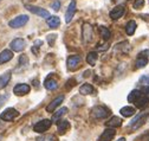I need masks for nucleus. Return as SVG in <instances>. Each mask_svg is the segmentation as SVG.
<instances>
[{"instance_id": "f257e3e1", "label": "nucleus", "mask_w": 149, "mask_h": 141, "mask_svg": "<svg viewBox=\"0 0 149 141\" xmlns=\"http://www.w3.org/2000/svg\"><path fill=\"white\" fill-rule=\"evenodd\" d=\"M148 117H149V112H147V113H141V114L136 115L132 121H130L129 127H132L133 131L139 129L141 126H143L144 123H146V121L148 120Z\"/></svg>"}, {"instance_id": "f03ea898", "label": "nucleus", "mask_w": 149, "mask_h": 141, "mask_svg": "<svg viewBox=\"0 0 149 141\" xmlns=\"http://www.w3.org/2000/svg\"><path fill=\"white\" fill-rule=\"evenodd\" d=\"M29 15L26 14H20L15 17V18H13L12 20L8 22V26L12 27V29H19V27H23L25 26L27 23H29Z\"/></svg>"}, {"instance_id": "7ed1b4c3", "label": "nucleus", "mask_w": 149, "mask_h": 141, "mask_svg": "<svg viewBox=\"0 0 149 141\" xmlns=\"http://www.w3.org/2000/svg\"><path fill=\"white\" fill-rule=\"evenodd\" d=\"M82 37H83V42L85 44L91 43L94 40V29L92 26L88 23H84L82 26Z\"/></svg>"}, {"instance_id": "20e7f679", "label": "nucleus", "mask_w": 149, "mask_h": 141, "mask_svg": "<svg viewBox=\"0 0 149 141\" xmlns=\"http://www.w3.org/2000/svg\"><path fill=\"white\" fill-rule=\"evenodd\" d=\"M91 114L95 119H105L110 115V109L104 107V105H96L91 109Z\"/></svg>"}, {"instance_id": "39448f33", "label": "nucleus", "mask_w": 149, "mask_h": 141, "mask_svg": "<svg viewBox=\"0 0 149 141\" xmlns=\"http://www.w3.org/2000/svg\"><path fill=\"white\" fill-rule=\"evenodd\" d=\"M51 125H52V121L51 120L44 119V120H40L39 122H37L36 125H34V127H33V129H34L36 133H45L46 131L50 129Z\"/></svg>"}, {"instance_id": "423d86ee", "label": "nucleus", "mask_w": 149, "mask_h": 141, "mask_svg": "<svg viewBox=\"0 0 149 141\" xmlns=\"http://www.w3.org/2000/svg\"><path fill=\"white\" fill-rule=\"evenodd\" d=\"M26 8L31 13L39 15V17H42V18H44V19H49L50 17H51L50 15V12L47 10H45V8H42V7H37V6H32V5H26Z\"/></svg>"}, {"instance_id": "0eeeda50", "label": "nucleus", "mask_w": 149, "mask_h": 141, "mask_svg": "<svg viewBox=\"0 0 149 141\" xmlns=\"http://www.w3.org/2000/svg\"><path fill=\"white\" fill-rule=\"evenodd\" d=\"M31 90V87L26 83H19L13 88V94L17 96H24L26 94H29Z\"/></svg>"}, {"instance_id": "6e6552de", "label": "nucleus", "mask_w": 149, "mask_h": 141, "mask_svg": "<svg viewBox=\"0 0 149 141\" xmlns=\"http://www.w3.org/2000/svg\"><path fill=\"white\" fill-rule=\"evenodd\" d=\"M82 62V57L78 56V55H72V56H69L68 59H66V65H68V69L69 70H74L79 66Z\"/></svg>"}, {"instance_id": "1a4fd4ad", "label": "nucleus", "mask_w": 149, "mask_h": 141, "mask_svg": "<svg viewBox=\"0 0 149 141\" xmlns=\"http://www.w3.org/2000/svg\"><path fill=\"white\" fill-rule=\"evenodd\" d=\"M18 115H19V113H18V110H15L14 108H7L5 109L1 114H0V119H1L3 121H12L14 120Z\"/></svg>"}, {"instance_id": "9d476101", "label": "nucleus", "mask_w": 149, "mask_h": 141, "mask_svg": "<svg viewBox=\"0 0 149 141\" xmlns=\"http://www.w3.org/2000/svg\"><path fill=\"white\" fill-rule=\"evenodd\" d=\"M124 13H125V7L123 5H117L115 8H113L110 11L109 15H110V18L113 20H117V19L122 18Z\"/></svg>"}, {"instance_id": "9b49d317", "label": "nucleus", "mask_w": 149, "mask_h": 141, "mask_svg": "<svg viewBox=\"0 0 149 141\" xmlns=\"http://www.w3.org/2000/svg\"><path fill=\"white\" fill-rule=\"evenodd\" d=\"M10 46H11V49H12L13 51L20 52V51H23V50L25 49L26 42H25V39H23V38H15V39H13V40L11 42Z\"/></svg>"}, {"instance_id": "f8f14e48", "label": "nucleus", "mask_w": 149, "mask_h": 141, "mask_svg": "<svg viewBox=\"0 0 149 141\" xmlns=\"http://www.w3.org/2000/svg\"><path fill=\"white\" fill-rule=\"evenodd\" d=\"M74 13H76V1H74V0H72V1L69 4L68 10H66V12H65V23L69 24V23L72 20Z\"/></svg>"}, {"instance_id": "ddd939ff", "label": "nucleus", "mask_w": 149, "mask_h": 141, "mask_svg": "<svg viewBox=\"0 0 149 141\" xmlns=\"http://www.w3.org/2000/svg\"><path fill=\"white\" fill-rule=\"evenodd\" d=\"M116 135V131L114 128H108L105 129L97 139V141H111L114 139V136Z\"/></svg>"}, {"instance_id": "4468645a", "label": "nucleus", "mask_w": 149, "mask_h": 141, "mask_svg": "<svg viewBox=\"0 0 149 141\" xmlns=\"http://www.w3.org/2000/svg\"><path fill=\"white\" fill-rule=\"evenodd\" d=\"M63 101H64V96H58V97H56L54 100H52L49 104H47V107H46V112H49V113H52V112H54L56 110V108L57 107H59L61 105V103H63Z\"/></svg>"}, {"instance_id": "2eb2a0df", "label": "nucleus", "mask_w": 149, "mask_h": 141, "mask_svg": "<svg viewBox=\"0 0 149 141\" xmlns=\"http://www.w3.org/2000/svg\"><path fill=\"white\" fill-rule=\"evenodd\" d=\"M12 77V71L8 70V71H5L3 75H0V89H4V88L8 84V82L11 81Z\"/></svg>"}, {"instance_id": "dca6fc26", "label": "nucleus", "mask_w": 149, "mask_h": 141, "mask_svg": "<svg viewBox=\"0 0 149 141\" xmlns=\"http://www.w3.org/2000/svg\"><path fill=\"white\" fill-rule=\"evenodd\" d=\"M13 58V52L11 50H4L0 52V64L10 62Z\"/></svg>"}, {"instance_id": "f3484780", "label": "nucleus", "mask_w": 149, "mask_h": 141, "mask_svg": "<svg viewBox=\"0 0 149 141\" xmlns=\"http://www.w3.org/2000/svg\"><path fill=\"white\" fill-rule=\"evenodd\" d=\"M107 127L109 128H117V127H121L122 126V119L118 117V116H113L107 123Z\"/></svg>"}, {"instance_id": "a211bd4d", "label": "nucleus", "mask_w": 149, "mask_h": 141, "mask_svg": "<svg viewBox=\"0 0 149 141\" xmlns=\"http://www.w3.org/2000/svg\"><path fill=\"white\" fill-rule=\"evenodd\" d=\"M136 27H137V24L135 20H129L125 25V32H127L128 36H133L136 31Z\"/></svg>"}, {"instance_id": "6ab92c4d", "label": "nucleus", "mask_w": 149, "mask_h": 141, "mask_svg": "<svg viewBox=\"0 0 149 141\" xmlns=\"http://www.w3.org/2000/svg\"><path fill=\"white\" fill-rule=\"evenodd\" d=\"M148 104H149V97L146 96V95H142V96L135 102L136 108H139V109H143V108H146Z\"/></svg>"}, {"instance_id": "aec40b11", "label": "nucleus", "mask_w": 149, "mask_h": 141, "mask_svg": "<svg viewBox=\"0 0 149 141\" xmlns=\"http://www.w3.org/2000/svg\"><path fill=\"white\" fill-rule=\"evenodd\" d=\"M57 128H58V132L59 134H64L66 131H69L70 128V122L68 120H62V121H58L57 123Z\"/></svg>"}, {"instance_id": "412c9836", "label": "nucleus", "mask_w": 149, "mask_h": 141, "mask_svg": "<svg viewBox=\"0 0 149 141\" xmlns=\"http://www.w3.org/2000/svg\"><path fill=\"white\" fill-rule=\"evenodd\" d=\"M120 113H121V115H122V116H124V117H130V116L135 115L136 110H135V108L130 107V105H127V107H123V108H121Z\"/></svg>"}, {"instance_id": "4be33fe9", "label": "nucleus", "mask_w": 149, "mask_h": 141, "mask_svg": "<svg viewBox=\"0 0 149 141\" xmlns=\"http://www.w3.org/2000/svg\"><path fill=\"white\" fill-rule=\"evenodd\" d=\"M94 91H95L94 87H92L91 84H89V83H84V84L79 88V93H81L82 95H91Z\"/></svg>"}, {"instance_id": "5701e85b", "label": "nucleus", "mask_w": 149, "mask_h": 141, "mask_svg": "<svg viewBox=\"0 0 149 141\" xmlns=\"http://www.w3.org/2000/svg\"><path fill=\"white\" fill-rule=\"evenodd\" d=\"M68 110H69V109H68L66 107H62L61 109H58L57 112H56V113L53 114V116H52L51 121H52V122H54V123H56V122H58V121L61 120V117H62L64 114H66V113H68Z\"/></svg>"}, {"instance_id": "b1692460", "label": "nucleus", "mask_w": 149, "mask_h": 141, "mask_svg": "<svg viewBox=\"0 0 149 141\" xmlns=\"http://www.w3.org/2000/svg\"><path fill=\"white\" fill-rule=\"evenodd\" d=\"M47 25L50 26V29H57V27L61 25V19H59V17H57V15L50 17V18L47 19Z\"/></svg>"}, {"instance_id": "393cba45", "label": "nucleus", "mask_w": 149, "mask_h": 141, "mask_svg": "<svg viewBox=\"0 0 149 141\" xmlns=\"http://www.w3.org/2000/svg\"><path fill=\"white\" fill-rule=\"evenodd\" d=\"M44 87H45V89H47V90H54V89H57L58 83L53 78H47L44 82Z\"/></svg>"}, {"instance_id": "a878e982", "label": "nucleus", "mask_w": 149, "mask_h": 141, "mask_svg": "<svg viewBox=\"0 0 149 141\" xmlns=\"http://www.w3.org/2000/svg\"><path fill=\"white\" fill-rule=\"evenodd\" d=\"M142 95H143V94L141 93V90L135 89V90H133V91H130V94L128 95V101L132 102V103H135Z\"/></svg>"}, {"instance_id": "bb28decb", "label": "nucleus", "mask_w": 149, "mask_h": 141, "mask_svg": "<svg viewBox=\"0 0 149 141\" xmlns=\"http://www.w3.org/2000/svg\"><path fill=\"white\" fill-rule=\"evenodd\" d=\"M97 58H98L97 52L91 51V52H89L88 56H86V62H88L90 65H95V64H96V62H97Z\"/></svg>"}, {"instance_id": "cd10ccee", "label": "nucleus", "mask_w": 149, "mask_h": 141, "mask_svg": "<svg viewBox=\"0 0 149 141\" xmlns=\"http://www.w3.org/2000/svg\"><path fill=\"white\" fill-rule=\"evenodd\" d=\"M100 33H101V37L104 39V40H109V38L111 37V32L108 27L105 26H101L100 27Z\"/></svg>"}, {"instance_id": "c85d7f7f", "label": "nucleus", "mask_w": 149, "mask_h": 141, "mask_svg": "<svg viewBox=\"0 0 149 141\" xmlns=\"http://www.w3.org/2000/svg\"><path fill=\"white\" fill-rule=\"evenodd\" d=\"M147 64H148V58L147 57H142V56H139V58L136 59V63H135V65H136L137 69L144 68Z\"/></svg>"}, {"instance_id": "c756f323", "label": "nucleus", "mask_w": 149, "mask_h": 141, "mask_svg": "<svg viewBox=\"0 0 149 141\" xmlns=\"http://www.w3.org/2000/svg\"><path fill=\"white\" fill-rule=\"evenodd\" d=\"M36 141H57V139L52 134H46V135H42L39 138H37Z\"/></svg>"}, {"instance_id": "7c9ffc66", "label": "nucleus", "mask_w": 149, "mask_h": 141, "mask_svg": "<svg viewBox=\"0 0 149 141\" xmlns=\"http://www.w3.org/2000/svg\"><path fill=\"white\" fill-rule=\"evenodd\" d=\"M27 64H29V58H27V56H26V55H22V56L19 57V65H20L22 68H25Z\"/></svg>"}, {"instance_id": "2f4dec72", "label": "nucleus", "mask_w": 149, "mask_h": 141, "mask_svg": "<svg viewBox=\"0 0 149 141\" xmlns=\"http://www.w3.org/2000/svg\"><path fill=\"white\" fill-rule=\"evenodd\" d=\"M51 8L53 10V11H59L61 10V1L59 0H54V1H52L51 3Z\"/></svg>"}, {"instance_id": "473e14b6", "label": "nucleus", "mask_w": 149, "mask_h": 141, "mask_svg": "<svg viewBox=\"0 0 149 141\" xmlns=\"http://www.w3.org/2000/svg\"><path fill=\"white\" fill-rule=\"evenodd\" d=\"M144 5V0H135V3H134V8L135 10H140L142 8Z\"/></svg>"}, {"instance_id": "72a5a7b5", "label": "nucleus", "mask_w": 149, "mask_h": 141, "mask_svg": "<svg viewBox=\"0 0 149 141\" xmlns=\"http://www.w3.org/2000/svg\"><path fill=\"white\" fill-rule=\"evenodd\" d=\"M140 83L144 85H149V75H143L140 77Z\"/></svg>"}, {"instance_id": "f704fd0d", "label": "nucleus", "mask_w": 149, "mask_h": 141, "mask_svg": "<svg viewBox=\"0 0 149 141\" xmlns=\"http://www.w3.org/2000/svg\"><path fill=\"white\" fill-rule=\"evenodd\" d=\"M56 37H57V36H54V34H49V36L46 37V39H47V42H49V44L51 46L53 45V42L56 40Z\"/></svg>"}, {"instance_id": "c9c22d12", "label": "nucleus", "mask_w": 149, "mask_h": 141, "mask_svg": "<svg viewBox=\"0 0 149 141\" xmlns=\"http://www.w3.org/2000/svg\"><path fill=\"white\" fill-rule=\"evenodd\" d=\"M8 100V95H1L0 96V108L3 107V105L5 104V102Z\"/></svg>"}, {"instance_id": "e433bc0d", "label": "nucleus", "mask_w": 149, "mask_h": 141, "mask_svg": "<svg viewBox=\"0 0 149 141\" xmlns=\"http://www.w3.org/2000/svg\"><path fill=\"white\" fill-rule=\"evenodd\" d=\"M141 93L143 94V95H149V85H144L142 89H141Z\"/></svg>"}, {"instance_id": "4c0bfd02", "label": "nucleus", "mask_w": 149, "mask_h": 141, "mask_svg": "<svg viewBox=\"0 0 149 141\" xmlns=\"http://www.w3.org/2000/svg\"><path fill=\"white\" fill-rule=\"evenodd\" d=\"M108 49H109V45H108V44L100 45V46L97 47V50H100V51H105V50H108Z\"/></svg>"}, {"instance_id": "58836bf2", "label": "nucleus", "mask_w": 149, "mask_h": 141, "mask_svg": "<svg viewBox=\"0 0 149 141\" xmlns=\"http://www.w3.org/2000/svg\"><path fill=\"white\" fill-rule=\"evenodd\" d=\"M42 44H43L42 40H36V42H34V45H42Z\"/></svg>"}, {"instance_id": "ea45409f", "label": "nucleus", "mask_w": 149, "mask_h": 141, "mask_svg": "<svg viewBox=\"0 0 149 141\" xmlns=\"http://www.w3.org/2000/svg\"><path fill=\"white\" fill-rule=\"evenodd\" d=\"M116 141H125V138H120V139H117Z\"/></svg>"}, {"instance_id": "a19ab883", "label": "nucleus", "mask_w": 149, "mask_h": 141, "mask_svg": "<svg viewBox=\"0 0 149 141\" xmlns=\"http://www.w3.org/2000/svg\"><path fill=\"white\" fill-rule=\"evenodd\" d=\"M0 141H1V135H0Z\"/></svg>"}, {"instance_id": "79ce46f5", "label": "nucleus", "mask_w": 149, "mask_h": 141, "mask_svg": "<svg viewBox=\"0 0 149 141\" xmlns=\"http://www.w3.org/2000/svg\"><path fill=\"white\" fill-rule=\"evenodd\" d=\"M0 1H1V0H0Z\"/></svg>"}]
</instances>
